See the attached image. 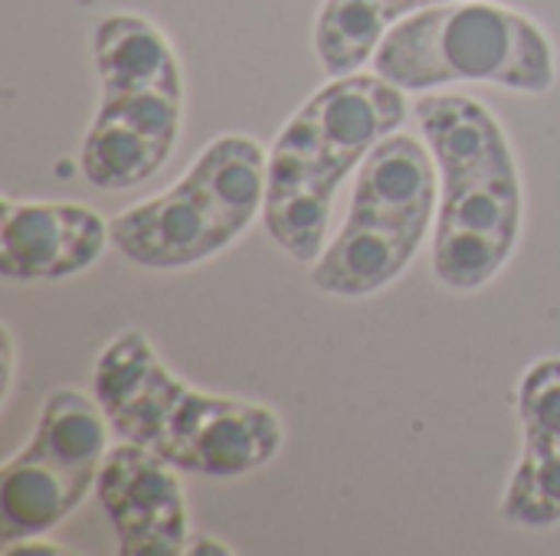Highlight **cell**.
I'll list each match as a JSON object with an SVG mask.
<instances>
[{"instance_id":"cell-2","label":"cell","mask_w":560,"mask_h":556,"mask_svg":"<svg viewBox=\"0 0 560 556\" xmlns=\"http://www.w3.org/2000/svg\"><path fill=\"white\" fill-rule=\"evenodd\" d=\"M440 170L433 275L453 292L489 285L522 236V174L499 118L466 95H423L413 105Z\"/></svg>"},{"instance_id":"cell-15","label":"cell","mask_w":560,"mask_h":556,"mask_svg":"<svg viewBox=\"0 0 560 556\" xmlns=\"http://www.w3.org/2000/svg\"><path fill=\"white\" fill-rule=\"evenodd\" d=\"M207 537H197L194 544H187V554H230V547H220V544H203Z\"/></svg>"},{"instance_id":"cell-1","label":"cell","mask_w":560,"mask_h":556,"mask_svg":"<svg viewBox=\"0 0 560 556\" xmlns=\"http://www.w3.org/2000/svg\"><path fill=\"white\" fill-rule=\"evenodd\" d=\"M92 383L112 433L180 472L240 478L269 465L285 442V426L269 406L187 387L141 331H121L98 354Z\"/></svg>"},{"instance_id":"cell-12","label":"cell","mask_w":560,"mask_h":556,"mask_svg":"<svg viewBox=\"0 0 560 556\" xmlns=\"http://www.w3.org/2000/svg\"><path fill=\"white\" fill-rule=\"evenodd\" d=\"M174 154L171 144L125 125L115 118L95 115L85 144H82V174L98 190H131L154 177L167 157Z\"/></svg>"},{"instance_id":"cell-5","label":"cell","mask_w":560,"mask_h":556,"mask_svg":"<svg viewBox=\"0 0 560 556\" xmlns=\"http://www.w3.org/2000/svg\"><path fill=\"white\" fill-rule=\"evenodd\" d=\"M440 210V170L413 134L384 138L354 174L351 210L312 262V285L335 298L384 292L420 252Z\"/></svg>"},{"instance_id":"cell-6","label":"cell","mask_w":560,"mask_h":556,"mask_svg":"<svg viewBox=\"0 0 560 556\" xmlns=\"http://www.w3.org/2000/svg\"><path fill=\"white\" fill-rule=\"evenodd\" d=\"M266 206V154L246 134L210 141L164 193L108 220L112 246L141 269H187L236 242Z\"/></svg>"},{"instance_id":"cell-7","label":"cell","mask_w":560,"mask_h":556,"mask_svg":"<svg viewBox=\"0 0 560 556\" xmlns=\"http://www.w3.org/2000/svg\"><path fill=\"white\" fill-rule=\"evenodd\" d=\"M108 429L98 400L79 390H52L43 400L30 446L0 469L3 547L49 534L85 501L108 452Z\"/></svg>"},{"instance_id":"cell-4","label":"cell","mask_w":560,"mask_h":556,"mask_svg":"<svg viewBox=\"0 0 560 556\" xmlns=\"http://www.w3.org/2000/svg\"><path fill=\"white\" fill-rule=\"evenodd\" d=\"M371 69L404 92L456 82L545 95L558 82L551 36L525 13L489 0H453L400 20L377 46Z\"/></svg>"},{"instance_id":"cell-9","label":"cell","mask_w":560,"mask_h":556,"mask_svg":"<svg viewBox=\"0 0 560 556\" xmlns=\"http://www.w3.org/2000/svg\"><path fill=\"white\" fill-rule=\"evenodd\" d=\"M108 242V223L89 206L3 200L0 272L13 282L72 279L92 269Z\"/></svg>"},{"instance_id":"cell-14","label":"cell","mask_w":560,"mask_h":556,"mask_svg":"<svg viewBox=\"0 0 560 556\" xmlns=\"http://www.w3.org/2000/svg\"><path fill=\"white\" fill-rule=\"evenodd\" d=\"M502 514L522 528L560 524V456H522L505 488Z\"/></svg>"},{"instance_id":"cell-8","label":"cell","mask_w":560,"mask_h":556,"mask_svg":"<svg viewBox=\"0 0 560 556\" xmlns=\"http://www.w3.org/2000/svg\"><path fill=\"white\" fill-rule=\"evenodd\" d=\"M177 472L135 442L105 452L95 492L125 556L187 554V501Z\"/></svg>"},{"instance_id":"cell-10","label":"cell","mask_w":560,"mask_h":556,"mask_svg":"<svg viewBox=\"0 0 560 556\" xmlns=\"http://www.w3.org/2000/svg\"><path fill=\"white\" fill-rule=\"evenodd\" d=\"M92 56L102 98L135 92L184 95L180 62L167 36L138 13H112L95 26Z\"/></svg>"},{"instance_id":"cell-11","label":"cell","mask_w":560,"mask_h":556,"mask_svg":"<svg viewBox=\"0 0 560 556\" xmlns=\"http://www.w3.org/2000/svg\"><path fill=\"white\" fill-rule=\"evenodd\" d=\"M436 3L453 0H325L315 16V56L331 79L361 72L400 20Z\"/></svg>"},{"instance_id":"cell-13","label":"cell","mask_w":560,"mask_h":556,"mask_svg":"<svg viewBox=\"0 0 560 556\" xmlns=\"http://www.w3.org/2000/svg\"><path fill=\"white\" fill-rule=\"evenodd\" d=\"M518 423L525 439L522 456H560V357H541L525 370L518 383Z\"/></svg>"},{"instance_id":"cell-3","label":"cell","mask_w":560,"mask_h":556,"mask_svg":"<svg viewBox=\"0 0 560 556\" xmlns=\"http://www.w3.org/2000/svg\"><path fill=\"white\" fill-rule=\"evenodd\" d=\"M404 121V88L377 72L338 75L318 88L282 125L266 154L262 220L272 242L295 262H315L338 187Z\"/></svg>"}]
</instances>
